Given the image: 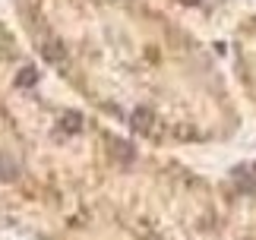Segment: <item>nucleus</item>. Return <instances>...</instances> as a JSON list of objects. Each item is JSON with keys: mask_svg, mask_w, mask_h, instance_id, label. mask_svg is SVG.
Wrapping results in <instances>:
<instances>
[{"mask_svg": "<svg viewBox=\"0 0 256 240\" xmlns=\"http://www.w3.org/2000/svg\"><path fill=\"white\" fill-rule=\"evenodd\" d=\"M60 126L66 130V133H80L82 130V114L80 111H64L60 114Z\"/></svg>", "mask_w": 256, "mask_h": 240, "instance_id": "nucleus-2", "label": "nucleus"}, {"mask_svg": "<svg viewBox=\"0 0 256 240\" xmlns=\"http://www.w3.org/2000/svg\"><path fill=\"white\" fill-rule=\"evenodd\" d=\"M0 177H4V180H13L16 177V168L10 171V158L6 155H0Z\"/></svg>", "mask_w": 256, "mask_h": 240, "instance_id": "nucleus-5", "label": "nucleus"}, {"mask_svg": "<svg viewBox=\"0 0 256 240\" xmlns=\"http://www.w3.org/2000/svg\"><path fill=\"white\" fill-rule=\"evenodd\" d=\"M130 126L136 130V133H152V126H155V114L149 111V108H136V111L130 114Z\"/></svg>", "mask_w": 256, "mask_h": 240, "instance_id": "nucleus-1", "label": "nucleus"}, {"mask_svg": "<svg viewBox=\"0 0 256 240\" xmlns=\"http://www.w3.org/2000/svg\"><path fill=\"white\" fill-rule=\"evenodd\" d=\"M16 86H19V88L38 86V70H35V66H22V70H19V76H16Z\"/></svg>", "mask_w": 256, "mask_h": 240, "instance_id": "nucleus-3", "label": "nucleus"}, {"mask_svg": "<svg viewBox=\"0 0 256 240\" xmlns=\"http://www.w3.org/2000/svg\"><path fill=\"white\" fill-rule=\"evenodd\" d=\"M180 4H193L196 6V4H202V0H180Z\"/></svg>", "mask_w": 256, "mask_h": 240, "instance_id": "nucleus-7", "label": "nucleus"}, {"mask_svg": "<svg viewBox=\"0 0 256 240\" xmlns=\"http://www.w3.org/2000/svg\"><path fill=\"white\" fill-rule=\"evenodd\" d=\"M44 57L51 60V64H60V57H64V48L57 44V42H48V44H44Z\"/></svg>", "mask_w": 256, "mask_h": 240, "instance_id": "nucleus-4", "label": "nucleus"}, {"mask_svg": "<svg viewBox=\"0 0 256 240\" xmlns=\"http://www.w3.org/2000/svg\"><path fill=\"white\" fill-rule=\"evenodd\" d=\"M114 148H117V155H120L124 162H126V158H130V146H124V142H114Z\"/></svg>", "mask_w": 256, "mask_h": 240, "instance_id": "nucleus-6", "label": "nucleus"}]
</instances>
